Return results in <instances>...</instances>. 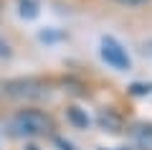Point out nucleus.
I'll use <instances>...</instances> for the list:
<instances>
[{"label":"nucleus","instance_id":"7","mask_svg":"<svg viewBox=\"0 0 152 150\" xmlns=\"http://www.w3.org/2000/svg\"><path fill=\"white\" fill-rule=\"evenodd\" d=\"M8 51H10V48H8V43L0 38V56H8Z\"/></svg>","mask_w":152,"mask_h":150},{"label":"nucleus","instance_id":"1","mask_svg":"<svg viewBox=\"0 0 152 150\" xmlns=\"http://www.w3.org/2000/svg\"><path fill=\"white\" fill-rule=\"evenodd\" d=\"M51 130H53L51 117L38 109H23L10 120V132L20 135V137H36V135H46Z\"/></svg>","mask_w":152,"mask_h":150},{"label":"nucleus","instance_id":"6","mask_svg":"<svg viewBox=\"0 0 152 150\" xmlns=\"http://www.w3.org/2000/svg\"><path fill=\"white\" fill-rule=\"evenodd\" d=\"M117 3H122V5H142L147 0H117Z\"/></svg>","mask_w":152,"mask_h":150},{"label":"nucleus","instance_id":"4","mask_svg":"<svg viewBox=\"0 0 152 150\" xmlns=\"http://www.w3.org/2000/svg\"><path fill=\"white\" fill-rule=\"evenodd\" d=\"M20 16L23 18H36L38 16V8L33 0H20Z\"/></svg>","mask_w":152,"mask_h":150},{"label":"nucleus","instance_id":"3","mask_svg":"<svg viewBox=\"0 0 152 150\" xmlns=\"http://www.w3.org/2000/svg\"><path fill=\"white\" fill-rule=\"evenodd\" d=\"M132 137H134V143L140 145V148L152 150V125H134Z\"/></svg>","mask_w":152,"mask_h":150},{"label":"nucleus","instance_id":"8","mask_svg":"<svg viewBox=\"0 0 152 150\" xmlns=\"http://www.w3.org/2000/svg\"><path fill=\"white\" fill-rule=\"evenodd\" d=\"M58 145H61V148H64V150H74V148H71L69 143H64V140H58Z\"/></svg>","mask_w":152,"mask_h":150},{"label":"nucleus","instance_id":"5","mask_svg":"<svg viewBox=\"0 0 152 150\" xmlns=\"http://www.w3.org/2000/svg\"><path fill=\"white\" fill-rule=\"evenodd\" d=\"M69 115H71V120H74L76 125H81V127H86V125H89L86 115H81V112H79V109H76V107H71V109H69Z\"/></svg>","mask_w":152,"mask_h":150},{"label":"nucleus","instance_id":"2","mask_svg":"<svg viewBox=\"0 0 152 150\" xmlns=\"http://www.w3.org/2000/svg\"><path fill=\"white\" fill-rule=\"evenodd\" d=\"M102 59L117 71H127L129 64H132L129 56H127V51H124V46H122L117 38H112V36L102 38Z\"/></svg>","mask_w":152,"mask_h":150}]
</instances>
